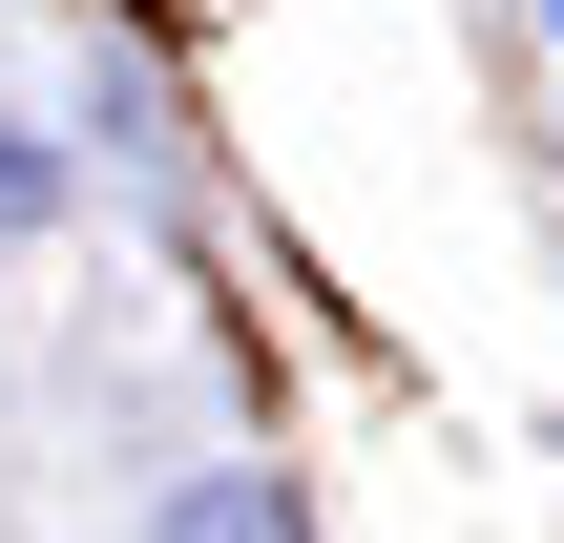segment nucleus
<instances>
[{"label":"nucleus","instance_id":"nucleus-1","mask_svg":"<svg viewBox=\"0 0 564 543\" xmlns=\"http://www.w3.org/2000/svg\"><path fill=\"white\" fill-rule=\"evenodd\" d=\"M167 543H272V502H251V481H188V502H167Z\"/></svg>","mask_w":564,"mask_h":543},{"label":"nucleus","instance_id":"nucleus-2","mask_svg":"<svg viewBox=\"0 0 564 543\" xmlns=\"http://www.w3.org/2000/svg\"><path fill=\"white\" fill-rule=\"evenodd\" d=\"M544 42H564V0H544Z\"/></svg>","mask_w":564,"mask_h":543}]
</instances>
